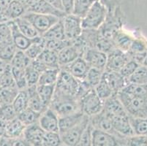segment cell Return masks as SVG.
<instances>
[{
    "mask_svg": "<svg viewBox=\"0 0 147 146\" xmlns=\"http://www.w3.org/2000/svg\"><path fill=\"white\" fill-rule=\"evenodd\" d=\"M49 108H51L59 117H62L81 110L79 100L76 96L65 94L56 89Z\"/></svg>",
    "mask_w": 147,
    "mask_h": 146,
    "instance_id": "obj_1",
    "label": "cell"
},
{
    "mask_svg": "<svg viewBox=\"0 0 147 146\" xmlns=\"http://www.w3.org/2000/svg\"><path fill=\"white\" fill-rule=\"evenodd\" d=\"M117 96L130 117L147 118V96H136L123 92Z\"/></svg>",
    "mask_w": 147,
    "mask_h": 146,
    "instance_id": "obj_2",
    "label": "cell"
},
{
    "mask_svg": "<svg viewBox=\"0 0 147 146\" xmlns=\"http://www.w3.org/2000/svg\"><path fill=\"white\" fill-rule=\"evenodd\" d=\"M108 13V9L103 4L100 2L93 3L85 16L81 18L83 29L98 30L105 23Z\"/></svg>",
    "mask_w": 147,
    "mask_h": 146,
    "instance_id": "obj_3",
    "label": "cell"
},
{
    "mask_svg": "<svg viewBox=\"0 0 147 146\" xmlns=\"http://www.w3.org/2000/svg\"><path fill=\"white\" fill-rule=\"evenodd\" d=\"M104 102L97 96L94 88H92L79 99L80 109L84 115L91 118L102 112Z\"/></svg>",
    "mask_w": 147,
    "mask_h": 146,
    "instance_id": "obj_4",
    "label": "cell"
},
{
    "mask_svg": "<svg viewBox=\"0 0 147 146\" xmlns=\"http://www.w3.org/2000/svg\"><path fill=\"white\" fill-rule=\"evenodd\" d=\"M80 85L81 80H78V79L73 77L65 69L60 68L59 74L56 83V90L65 94L77 97L79 92Z\"/></svg>",
    "mask_w": 147,
    "mask_h": 146,
    "instance_id": "obj_5",
    "label": "cell"
},
{
    "mask_svg": "<svg viewBox=\"0 0 147 146\" xmlns=\"http://www.w3.org/2000/svg\"><path fill=\"white\" fill-rule=\"evenodd\" d=\"M22 17L26 18L32 24V26L40 36L43 35L51 26L60 20V18L51 15L39 14L29 12H26Z\"/></svg>",
    "mask_w": 147,
    "mask_h": 146,
    "instance_id": "obj_6",
    "label": "cell"
},
{
    "mask_svg": "<svg viewBox=\"0 0 147 146\" xmlns=\"http://www.w3.org/2000/svg\"><path fill=\"white\" fill-rule=\"evenodd\" d=\"M61 19L67 40L73 41L81 37L83 32L81 18L73 14H69Z\"/></svg>",
    "mask_w": 147,
    "mask_h": 146,
    "instance_id": "obj_7",
    "label": "cell"
},
{
    "mask_svg": "<svg viewBox=\"0 0 147 146\" xmlns=\"http://www.w3.org/2000/svg\"><path fill=\"white\" fill-rule=\"evenodd\" d=\"M89 122H90V117L85 115L83 120L79 124L65 132V133L61 134L60 136H61L62 144L65 145V146H76Z\"/></svg>",
    "mask_w": 147,
    "mask_h": 146,
    "instance_id": "obj_8",
    "label": "cell"
},
{
    "mask_svg": "<svg viewBox=\"0 0 147 146\" xmlns=\"http://www.w3.org/2000/svg\"><path fill=\"white\" fill-rule=\"evenodd\" d=\"M105 116L110 119L113 129L117 134L125 137L134 135V132L130 124L128 113L111 116H108L105 114Z\"/></svg>",
    "mask_w": 147,
    "mask_h": 146,
    "instance_id": "obj_9",
    "label": "cell"
},
{
    "mask_svg": "<svg viewBox=\"0 0 147 146\" xmlns=\"http://www.w3.org/2000/svg\"><path fill=\"white\" fill-rule=\"evenodd\" d=\"M83 54V58L87 62L90 67L105 71L108 59L107 53L95 48H89L85 50Z\"/></svg>",
    "mask_w": 147,
    "mask_h": 146,
    "instance_id": "obj_10",
    "label": "cell"
},
{
    "mask_svg": "<svg viewBox=\"0 0 147 146\" xmlns=\"http://www.w3.org/2000/svg\"><path fill=\"white\" fill-rule=\"evenodd\" d=\"M106 67L105 71L119 72L122 67L129 60L127 53L114 48L108 53Z\"/></svg>",
    "mask_w": 147,
    "mask_h": 146,
    "instance_id": "obj_11",
    "label": "cell"
},
{
    "mask_svg": "<svg viewBox=\"0 0 147 146\" xmlns=\"http://www.w3.org/2000/svg\"><path fill=\"white\" fill-rule=\"evenodd\" d=\"M81 50H82V46L76 44L74 41H72L70 45L60 50L58 52V61L60 68L67 66L81 56Z\"/></svg>",
    "mask_w": 147,
    "mask_h": 146,
    "instance_id": "obj_12",
    "label": "cell"
},
{
    "mask_svg": "<svg viewBox=\"0 0 147 146\" xmlns=\"http://www.w3.org/2000/svg\"><path fill=\"white\" fill-rule=\"evenodd\" d=\"M45 133L39 123H36L26 126L22 137L30 146H42Z\"/></svg>",
    "mask_w": 147,
    "mask_h": 146,
    "instance_id": "obj_13",
    "label": "cell"
},
{
    "mask_svg": "<svg viewBox=\"0 0 147 146\" xmlns=\"http://www.w3.org/2000/svg\"><path fill=\"white\" fill-rule=\"evenodd\" d=\"M38 123L45 132H59V116L51 108L41 113Z\"/></svg>",
    "mask_w": 147,
    "mask_h": 146,
    "instance_id": "obj_14",
    "label": "cell"
},
{
    "mask_svg": "<svg viewBox=\"0 0 147 146\" xmlns=\"http://www.w3.org/2000/svg\"><path fill=\"white\" fill-rule=\"evenodd\" d=\"M61 69H65L76 79L82 81L86 77V75L90 69V67L85 61V59L83 57L80 56L67 66L61 67Z\"/></svg>",
    "mask_w": 147,
    "mask_h": 146,
    "instance_id": "obj_15",
    "label": "cell"
},
{
    "mask_svg": "<svg viewBox=\"0 0 147 146\" xmlns=\"http://www.w3.org/2000/svg\"><path fill=\"white\" fill-rule=\"evenodd\" d=\"M103 77L111 88L113 95H117L128 83L127 79L123 77L119 72L104 71Z\"/></svg>",
    "mask_w": 147,
    "mask_h": 146,
    "instance_id": "obj_16",
    "label": "cell"
},
{
    "mask_svg": "<svg viewBox=\"0 0 147 146\" xmlns=\"http://www.w3.org/2000/svg\"><path fill=\"white\" fill-rule=\"evenodd\" d=\"M92 146H119L117 136L108 132L94 129Z\"/></svg>",
    "mask_w": 147,
    "mask_h": 146,
    "instance_id": "obj_17",
    "label": "cell"
},
{
    "mask_svg": "<svg viewBox=\"0 0 147 146\" xmlns=\"http://www.w3.org/2000/svg\"><path fill=\"white\" fill-rule=\"evenodd\" d=\"M85 115L81 110L77 111L71 114L59 117V132L63 134L71 128L79 124L84 118Z\"/></svg>",
    "mask_w": 147,
    "mask_h": 146,
    "instance_id": "obj_18",
    "label": "cell"
},
{
    "mask_svg": "<svg viewBox=\"0 0 147 146\" xmlns=\"http://www.w3.org/2000/svg\"><path fill=\"white\" fill-rule=\"evenodd\" d=\"M26 12L43 15H51L56 16L60 19L63 18L67 15L65 12L60 11V10L53 7L45 0H39L35 5L29 8L26 10Z\"/></svg>",
    "mask_w": 147,
    "mask_h": 146,
    "instance_id": "obj_19",
    "label": "cell"
},
{
    "mask_svg": "<svg viewBox=\"0 0 147 146\" xmlns=\"http://www.w3.org/2000/svg\"><path fill=\"white\" fill-rule=\"evenodd\" d=\"M12 31V40L17 50H25L29 48L32 42V40L28 38L20 32L16 24L13 21H10Z\"/></svg>",
    "mask_w": 147,
    "mask_h": 146,
    "instance_id": "obj_20",
    "label": "cell"
},
{
    "mask_svg": "<svg viewBox=\"0 0 147 146\" xmlns=\"http://www.w3.org/2000/svg\"><path fill=\"white\" fill-rule=\"evenodd\" d=\"M26 126L24 125L18 117L7 122L5 137L10 139L21 137L25 130Z\"/></svg>",
    "mask_w": 147,
    "mask_h": 146,
    "instance_id": "obj_21",
    "label": "cell"
},
{
    "mask_svg": "<svg viewBox=\"0 0 147 146\" xmlns=\"http://www.w3.org/2000/svg\"><path fill=\"white\" fill-rule=\"evenodd\" d=\"M36 87H37V85H34V86L28 87L26 88V91H27L28 93V97H29L28 108L36 111V112L42 113L47 108L44 106L40 97L37 94Z\"/></svg>",
    "mask_w": 147,
    "mask_h": 146,
    "instance_id": "obj_22",
    "label": "cell"
},
{
    "mask_svg": "<svg viewBox=\"0 0 147 146\" xmlns=\"http://www.w3.org/2000/svg\"><path fill=\"white\" fill-rule=\"evenodd\" d=\"M36 59L43 64L48 69L60 68L58 61V53L47 48H45Z\"/></svg>",
    "mask_w": 147,
    "mask_h": 146,
    "instance_id": "obj_23",
    "label": "cell"
},
{
    "mask_svg": "<svg viewBox=\"0 0 147 146\" xmlns=\"http://www.w3.org/2000/svg\"><path fill=\"white\" fill-rule=\"evenodd\" d=\"M133 38L125 32L117 30L113 34V42L115 48H118L122 51L127 53L129 49Z\"/></svg>",
    "mask_w": 147,
    "mask_h": 146,
    "instance_id": "obj_24",
    "label": "cell"
},
{
    "mask_svg": "<svg viewBox=\"0 0 147 146\" xmlns=\"http://www.w3.org/2000/svg\"><path fill=\"white\" fill-rule=\"evenodd\" d=\"M45 48V40L42 36H38L32 39V42L24 53L31 60H34L40 56Z\"/></svg>",
    "mask_w": 147,
    "mask_h": 146,
    "instance_id": "obj_25",
    "label": "cell"
},
{
    "mask_svg": "<svg viewBox=\"0 0 147 146\" xmlns=\"http://www.w3.org/2000/svg\"><path fill=\"white\" fill-rule=\"evenodd\" d=\"M13 21L16 24L20 32L28 38L32 40L38 36H40L38 34L37 30L34 29V26H32V24L24 17H20Z\"/></svg>",
    "mask_w": 147,
    "mask_h": 146,
    "instance_id": "obj_26",
    "label": "cell"
},
{
    "mask_svg": "<svg viewBox=\"0 0 147 146\" xmlns=\"http://www.w3.org/2000/svg\"><path fill=\"white\" fill-rule=\"evenodd\" d=\"M42 37L45 40H66L62 19L61 18L57 24L51 26L42 35Z\"/></svg>",
    "mask_w": 147,
    "mask_h": 146,
    "instance_id": "obj_27",
    "label": "cell"
},
{
    "mask_svg": "<svg viewBox=\"0 0 147 146\" xmlns=\"http://www.w3.org/2000/svg\"><path fill=\"white\" fill-rule=\"evenodd\" d=\"M56 85H37V92L40 97L44 106L49 108L53 98Z\"/></svg>",
    "mask_w": 147,
    "mask_h": 146,
    "instance_id": "obj_28",
    "label": "cell"
},
{
    "mask_svg": "<svg viewBox=\"0 0 147 146\" xmlns=\"http://www.w3.org/2000/svg\"><path fill=\"white\" fill-rule=\"evenodd\" d=\"M26 9L24 5L18 0H11L7 10L6 17L7 21H14L22 17L26 13Z\"/></svg>",
    "mask_w": 147,
    "mask_h": 146,
    "instance_id": "obj_29",
    "label": "cell"
},
{
    "mask_svg": "<svg viewBox=\"0 0 147 146\" xmlns=\"http://www.w3.org/2000/svg\"><path fill=\"white\" fill-rule=\"evenodd\" d=\"M60 68L47 69L41 72L37 85H56Z\"/></svg>",
    "mask_w": 147,
    "mask_h": 146,
    "instance_id": "obj_30",
    "label": "cell"
},
{
    "mask_svg": "<svg viewBox=\"0 0 147 146\" xmlns=\"http://www.w3.org/2000/svg\"><path fill=\"white\" fill-rule=\"evenodd\" d=\"M40 115L41 113L40 112H36L29 108H27L24 110L18 113L17 117L24 124V125L28 126L38 123Z\"/></svg>",
    "mask_w": 147,
    "mask_h": 146,
    "instance_id": "obj_31",
    "label": "cell"
},
{
    "mask_svg": "<svg viewBox=\"0 0 147 146\" xmlns=\"http://www.w3.org/2000/svg\"><path fill=\"white\" fill-rule=\"evenodd\" d=\"M17 49L13 42V40L0 43V59L7 63L11 61Z\"/></svg>",
    "mask_w": 147,
    "mask_h": 146,
    "instance_id": "obj_32",
    "label": "cell"
},
{
    "mask_svg": "<svg viewBox=\"0 0 147 146\" xmlns=\"http://www.w3.org/2000/svg\"><path fill=\"white\" fill-rule=\"evenodd\" d=\"M28 102H29V97L26 89L18 91L16 96L15 97L14 100L12 102L13 108L15 109L17 114L24 110L28 108Z\"/></svg>",
    "mask_w": 147,
    "mask_h": 146,
    "instance_id": "obj_33",
    "label": "cell"
},
{
    "mask_svg": "<svg viewBox=\"0 0 147 146\" xmlns=\"http://www.w3.org/2000/svg\"><path fill=\"white\" fill-rule=\"evenodd\" d=\"M147 52V40H146L141 34L140 37L133 38L129 49L128 50V55H136L144 53Z\"/></svg>",
    "mask_w": 147,
    "mask_h": 146,
    "instance_id": "obj_34",
    "label": "cell"
},
{
    "mask_svg": "<svg viewBox=\"0 0 147 146\" xmlns=\"http://www.w3.org/2000/svg\"><path fill=\"white\" fill-rule=\"evenodd\" d=\"M129 121L134 135L147 137V118L129 116Z\"/></svg>",
    "mask_w": 147,
    "mask_h": 146,
    "instance_id": "obj_35",
    "label": "cell"
},
{
    "mask_svg": "<svg viewBox=\"0 0 147 146\" xmlns=\"http://www.w3.org/2000/svg\"><path fill=\"white\" fill-rule=\"evenodd\" d=\"M31 61L32 60L25 54L24 51L17 50L16 53L10 62V64L13 67L25 69L30 64Z\"/></svg>",
    "mask_w": 147,
    "mask_h": 146,
    "instance_id": "obj_36",
    "label": "cell"
},
{
    "mask_svg": "<svg viewBox=\"0 0 147 146\" xmlns=\"http://www.w3.org/2000/svg\"><path fill=\"white\" fill-rule=\"evenodd\" d=\"M121 92L132 96H147V84L127 83Z\"/></svg>",
    "mask_w": 147,
    "mask_h": 146,
    "instance_id": "obj_37",
    "label": "cell"
},
{
    "mask_svg": "<svg viewBox=\"0 0 147 146\" xmlns=\"http://www.w3.org/2000/svg\"><path fill=\"white\" fill-rule=\"evenodd\" d=\"M94 89L97 96L103 101H105L110 97H111L112 96H113L111 88L103 77V75H102V80H100V82L94 87Z\"/></svg>",
    "mask_w": 147,
    "mask_h": 146,
    "instance_id": "obj_38",
    "label": "cell"
},
{
    "mask_svg": "<svg viewBox=\"0 0 147 146\" xmlns=\"http://www.w3.org/2000/svg\"><path fill=\"white\" fill-rule=\"evenodd\" d=\"M103 72L104 71L100 70V69L90 67L84 81L89 87L94 88L100 82V80H102Z\"/></svg>",
    "mask_w": 147,
    "mask_h": 146,
    "instance_id": "obj_39",
    "label": "cell"
},
{
    "mask_svg": "<svg viewBox=\"0 0 147 146\" xmlns=\"http://www.w3.org/2000/svg\"><path fill=\"white\" fill-rule=\"evenodd\" d=\"M92 3L89 0H74L72 14L83 18L86 14Z\"/></svg>",
    "mask_w": 147,
    "mask_h": 146,
    "instance_id": "obj_40",
    "label": "cell"
},
{
    "mask_svg": "<svg viewBox=\"0 0 147 146\" xmlns=\"http://www.w3.org/2000/svg\"><path fill=\"white\" fill-rule=\"evenodd\" d=\"M11 72L13 75L15 83L18 90H24L27 88L26 78H25V69L11 67Z\"/></svg>",
    "mask_w": 147,
    "mask_h": 146,
    "instance_id": "obj_41",
    "label": "cell"
},
{
    "mask_svg": "<svg viewBox=\"0 0 147 146\" xmlns=\"http://www.w3.org/2000/svg\"><path fill=\"white\" fill-rule=\"evenodd\" d=\"M128 83L147 84V67L144 66H139L128 79Z\"/></svg>",
    "mask_w": 147,
    "mask_h": 146,
    "instance_id": "obj_42",
    "label": "cell"
},
{
    "mask_svg": "<svg viewBox=\"0 0 147 146\" xmlns=\"http://www.w3.org/2000/svg\"><path fill=\"white\" fill-rule=\"evenodd\" d=\"M16 87L9 88H0V104H12L18 92Z\"/></svg>",
    "mask_w": 147,
    "mask_h": 146,
    "instance_id": "obj_43",
    "label": "cell"
},
{
    "mask_svg": "<svg viewBox=\"0 0 147 146\" xmlns=\"http://www.w3.org/2000/svg\"><path fill=\"white\" fill-rule=\"evenodd\" d=\"M18 114L13 108L12 104H2L0 106V119L5 122L16 118Z\"/></svg>",
    "mask_w": 147,
    "mask_h": 146,
    "instance_id": "obj_44",
    "label": "cell"
},
{
    "mask_svg": "<svg viewBox=\"0 0 147 146\" xmlns=\"http://www.w3.org/2000/svg\"><path fill=\"white\" fill-rule=\"evenodd\" d=\"M40 73L37 72L32 65L31 63L29 66L25 69V78H26V83L28 87L37 85L39 80Z\"/></svg>",
    "mask_w": 147,
    "mask_h": 146,
    "instance_id": "obj_45",
    "label": "cell"
},
{
    "mask_svg": "<svg viewBox=\"0 0 147 146\" xmlns=\"http://www.w3.org/2000/svg\"><path fill=\"white\" fill-rule=\"evenodd\" d=\"M61 136L59 132H45L42 146H61Z\"/></svg>",
    "mask_w": 147,
    "mask_h": 146,
    "instance_id": "obj_46",
    "label": "cell"
},
{
    "mask_svg": "<svg viewBox=\"0 0 147 146\" xmlns=\"http://www.w3.org/2000/svg\"><path fill=\"white\" fill-rule=\"evenodd\" d=\"M94 129V126H92L90 120V122L81 135V137L76 146H92V133H93Z\"/></svg>",
    "mask_w": 147,
    "mask_h": 146,
    "instance_id": "obj_47",
    "label": "cell"
},
{
    "mask_svg": "<svg viewBox=\"0 0 147 146\" xmlns=\"http://www.w3.org/2000/svg\"><path fill=\"white\" fill-rule=\"evenodd\" d=\"M16 87L11 72V66L0 77V88H9ZM17 88V87H16Z\"/></svg>",
    "mask_w": 147,
    "mask_h": 146,
    "instance_id": "obj_48",
    "label": "cell"
},
{
    "mask_svg": "<svg viewBox=\"0 0 147 146\" xmlns=\"http://www.w3.org/2000/svg\"><path fill=\"white\" fill-rule=\"evenodd\" d=\"M139 65L136 61L133 59H129L126 64L122 67L121 69L119 70V73L125 77V79H127L128 81V79L132 75L136 72V69L139 67Z\"/></svg>",
    "mask_w": 147,
    "mask_h": 146,
    "instance_id": "obj_49",
    "label": "cell"
},
{
    "mask_svg": "<svg viewBox=\"0 0 147 146\" xmlns=\"http://www.w3.org/2000/svg\"><path fill=\"white\" fill-rule=\"evenodd\" d=\"M72 41L69 40H45V48L58 53L60 50L70 45Z\"/></svg>",
    "mask_w": 147,
    "mask_h": 146,
    "instance_id": "obj_50",
    "label": "cell"
},
{
    "mask_svg": "<svg viewBox=\"0 0 147 146\" xmlns=\"http://www.w3.org/2000/svg\"><path fill=\"white\" fill-rule=\"evenodd\" d=\"M12 40V31L10 21L0 23V43Z\"/></svg>",
    "mask_w": 147,
    "mask_h": 146,
    "instance_id": "obj_51",
    "label": "cell"
},
{
    "mask_svg": "<svg viewBox=\"0 0 147 146\" xmlns=\"http://www.w3.org/2000/svg\"><path fill=\"white\" fill-rule=\"evenodd\" d=\"M126 146H147V137L134 135L126 138Z\"/></svg>",
    "mask_w": 147,
    "mask_h": 146,
    "instance_id": "obj_52",
    "label": "cell"
},
{
    "mask_svg": "<svg viewBox=\"0 0 147 146\" xmlns=\"http://www.w3.org/2000/svg\"><path fill=\"white\" fill-rule=\"evenodd\" d=\"M61 3L63 5L64 10L67 15L72 14L74 5V0H61Z\"/></svg>",
    "mask_w": 147,
    "mask_h": 146,
    "instance_id": "obj_53",
    "label": "cell"
},
{
    "mask_svg": "<svg viewBox=\"0 0 147 146\" xmlns=\"http://www.w3.org/2000/svg\"><path fill=\"white\" fill-rule=\"evenodd\" d=\"M11 146H30L27 142L21 137L16 139H11Z\"/></svg>",
    "mask_w": 147,
    "mask_h": 146,
    "instance_id": "obj_54",
    "label": "cell"
},
{
    "mask_svg": "<svg viewBox=\"0 0 147 146\" xmlns=\"http://www.w3.org/2000/svg\"><path fill=\"white\" fill-rule=\"evenodd\" d=\"M45 1L49 2L51 5H52L53 7L57 9V10L65 12L63 5H62V3H61V0H45Z\"/></svg>",
    "mask_w": 147,
    "mask_h": 146,
    "instance_id": "obj_55",
    "label": "cell"
},
{
    "mask_svg": "<svg viewBox=\"0 0 147 146\" xmlns=\"http://www.w3.org/2000/svg\"><path fill=\"white\" fill-rule=\"evenodd\" d=\"M118 0H100V2L103 4L108 9V12L113 10L114 7L117 5Z\"/></svg>",
    "mask_w": 147,
    "mask_h": 146,
    "instance_id": "obj_56",
    "label": "cell"
},
{
    "mask_svg": "<svg viewBox=\"0 0 147 146\" xmlns=\"http://www.w3.org/2000/svg\"><path fill=\"white\" fill-rule=\"evenodd\" d=\"M18 1L24 5L26 11L29 8H30L31 7H32L33 5H35L39 0H18Z\"/></svg>",
    "mask_w": 147,
    "mask_h": 146,
    "instance_id": "obj_57",
    "label": "cell"
},
{
    "mask_svg": "<svg viewBox=\"0 0 147 146\" xmlns=\"http://www.w3.org/2000/svg\"><path fill=\"white\" fill-rule=\"evenodd\" d=\"M10 67V63L4 61L0 59V75H2L7 69Z\"/></svg>",
    "mask_w": 147,
    "mask_h": 146,
    "instance_id": "obj_58",
    "label": "cell"
},
{
    "mask_svg": "<svg viewBox=\"0 0 147 146\" xmlns=\"http://www.w3.org/2000/svg\"><path fill=\"white\" fill-rule=\"evenodd\" d=\"M7 122L0 119V137L5 136V129H6Z\"/></svg>",
    "mask_w": 147,
    "mask_h": 146,
    "instance_id": "obj_59",
    "label": "cell"
},
{
    "mask_svg": "<svg viewBox=\"0 0 147 146\" xmlns=\"http://www.w3.org/2000/svg\"><path fill=\"white\" fill-rule=\"evenodd\" d=\"M89 1H90L92 4L95 3V2H100V0H89Z\"/></svg>",
    "mask_w": 147,
    "mask_h": 146,
    "instance_id": "obj_60",
    "label": "cell"
},
{
    "mask_svg": "<svg viewBox=\"0 0 147 146\" xmlns=\"http://www.w3.org/2000/svg\"><path fill=\"white\" fill-rule=\"evenodd\" d=\"M0 77H1V75H0Z\"/></svg>",
    "mask_w": 147,
    "mask_h": 146,
    "instance_id": "obj_61",
    "label": "cell"
},
{
    "mask_svg": "<svg viewBox=\"0 0 147 146\" xmlns=\"http://www.w3.org/2000/svg\"><path fill=\"white\" fill-rule=\"evenodd\" d=\"M0 106H1V104H0Z\"/></svg>",
    "mask_w": 147,
    "mask_h": 146,
    "instance_id": "obj_62",
    "label": "cell"
}]
</instances>
